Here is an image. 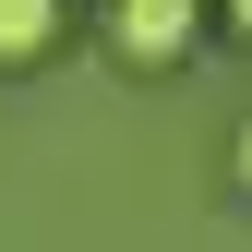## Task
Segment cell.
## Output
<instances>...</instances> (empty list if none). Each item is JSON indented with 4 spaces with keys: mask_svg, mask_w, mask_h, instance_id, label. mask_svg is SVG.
<instances>
[{
    "mask_svg": "<svg viewBox=\"0 0 252 252\" xmlns=\"http://www.w3.org/2000/svg\"><path fill=\"white\" fill-rule=\"evenodd\" d=\"M204 12L216 0H108V48H120V72H180L204 36Z\"/></svg>",
    "mask_w": 252,
    "mask_h": 252,
    "instance_id": "obj_1",
    "label": "cell"
},
{
    "mask_svg": "<svg viewBox=\"0 0 252 252\" xmlns=\"http://www.w3.org/2000/svg\"><path fill=\"white\" fill-rule=\"evenodd\" d=\"M48 48H60V0H0V72H24Z\"/></svg>",
    "mask_w": 252,
    "mask_h": 252,
    "instance_id": "obj_2",
    "label": "cell"
},
{
    "mask_svg": "<svg viewBox=\"0 0 252 252\" xmlns=\"http://www.w3.org/2000/svg\"><path fill=\"white\" fill-rule=\"evenodd\" d=\"M228 180H240V192H252V120H240V132H228Z\"/></svg>",
    "mask_w": 252,
    "mask_h": 252,
    "instance_id": "obj_3",
    "label": "cell"
},
{
    "mask_svg": "<svg viewBox=\"0 0 252 252\" xmlns=\"http://www.w3.org/2000/svg\"><path fill=\"white\" fill-rule=\"evenodd\" d=\"M216 12H228V36H240V48H252V0H216Z\"/></svg>",
    "mask_w": 252,
    "mask_h": 252,
    "instance_id": "obj_4",
    "label": "cell"
}]
</instances>
